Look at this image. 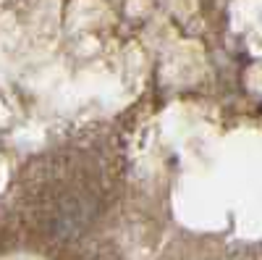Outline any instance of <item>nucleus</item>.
I'll return each instance as SVG.
<instances>
[]
</instances>
